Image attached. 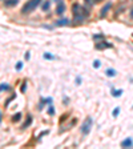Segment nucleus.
Listing matches in <instances>:
<instances>
[{
  "label": "nucleus",
  "mask_w": 133,
  "mask_h": 149,
  "mask_svg": "<svg viewBox=\"0 0 133 149\" xmlns=\"http://www.w3.org/2000/svg\"><path fill=\"white\" fill-rule=\"evenodd\" d=\"M123 92H124V91H123V89H121V88H112L111 89V93H112V96H113V97H120V96L121 95H123Z\"/></svg>",
  "instance_id": "ddd939ff"
},
{
  "label": "nucleus",
  "mask_w": 133,
  "mask_h": 149,
  "mask_svg": "<svg viewBox=\"0 0 133 149\" xmlns=\"http://www.w3.org/2000/svg\"><path fill=\"white\" fill-rule=\"evenodd\" d=\"M1 120H3V116H1V113H0V124H1Z\"/></svg>",
  "instance_id": "c756f323"
},
{
  "label": "nucleus",
  "mask_w": 133,
  "mask_h": 149,
  "mask_svg": "<svg viewBox=\"0 0 133 149\" xmlns=\"http://www.w3.org/2000/svg\"><path fill=\"white\" fill-rule=\"evenodd\" d=\"M121 148H125V149H129V148H133V139L132 137H127L121 141Z\"/></svg>",
  "instance_id": "6e6552de"
},
{
  "label": "nucleus",
  "mask_w": 133,
  "mask_h": 149,
  "mask_svg": "<svg viewBox=\"0 0 133 149\" xmlns=\"http://www.w3.org/2000/svg\"><path fill=\"white\" fill-rule=\"evenodd\" d=\"M26 91H27V80H26V81H23L21 87H20V92H21V93H24Z\"/></svg>",
  "instance_id": "5701e85b"
},
{
  "label": "nucleus",
  "mask_w": 133,
  "mask_h": 149,
  "mask_svg": "<svg viewBox=\"0 0 133 149\" xmlns=\"http://www.w3.org/2000/svg\"><path fill=\"white\" fill-rule=\"evenodd\" d=\"M43 0H28L21 8V13L23 15H28V13H32L35 10H37V7L41 6Z\"/></svg>",
  "instance_id": "f257e3e1"
},
{
  "label": "nucleus",
  "mask_w": 133,
  "mask_h": 149,
  "mask_svg": "<svg viewBox=\"0 0 133 149\" xmlns=\"http://www.w3.org/2000/svg\"><path fill=\"white\" fill-rule=\"evenodd\" d=\"M68 103H69V98H68V97H64V100H63V104H64V105H66V104H68Z\"/></svg>",
  "instance_id": "a878e982"
},
{
  "label": "nucleus",
  "mask_w": 133,
  "mask_h": 149,
  "mask_svg": "<svg viewBox=\"0 0 133 149\" xmlns=\"http://www.w3.org/2000/svg\"><path fill=\"white\" fill-rule=\"evenodd\" d=\"M43 57H44L45 60H55V59H56V56H55V55H52V53H49V52H44Z\"/></svg>",
  "instance_id": "f3484780"
},
{
  "label": "nucleus",
  "mask_w": 133,
  "mask_h": 149,
  "mask_svg": "<svg viewBox=\"0 0 133 149\" xmlns=\"http://www.w3.org/2000/svg\"><path fill=\"white\" fill-rule=\"evenodd\" d=\"M130 19H133V7H132V10H130Z\"/></svg>",
  "instance_id": "cd10ccee"
},
{
  "label": "nucleus",
  "mask_w": 133,
  "mask_h": 149,
  "mask_svg": "<svg viewBox=\"0 0 133 149\" xmlns=\"http://www.w3.org/2000/svg\"><path fill=\"white\" fill-rule=\"evenodd\" d=\"M117 75V72H116V69H113V68H107L105 69V76L107 77H114Z\"/></svg>",
  "instance_id": "4468645a"
},
{
  "label": "nucleus",
  "mask_w": 133,
  "mask_h": 149,
  "mask_svg": "<svg viewBox=\"0 0 133 149\" xmlns=\"http://www.w3.org/2000/svg\"><path fill=\"white\" fill-rule=\"evenodd\" d=\"M69 116H71V113H68V112H66V113H64L63 116H61V119H60V121H59V124H60V125H61V124H63L64 121L66 120V119L69 117Z\"/></svg>",
  "instance_id": "412c9836"
},
{
  "label": "nucleus",
  "mask_w": 133,
  "mask_h": 149,
  "mask_svg": "<svg viewBox=\"0 0 133 149\" xmlns=\"http://www.w3.org/2000/svg\"><path fill=\"white\" fill-rule=\"evenodd\" d=\"M32 121H33V117H32L31 114H27V120L23 123L21 129L24 130V129H27V128H29V127H31V124H32Z\"/></svg>",
  "instance_id": "1a4fd4ad"
},
{
  "label": "nucleus",
  "mask_w": 133,
  "mask_h": 149,
  "mask_svg": "<svg viewBox=\"0 0 133 149\" xmlns=\"http://www.w3.org/2000/svg\"><path fill=\"white\" fill-rule=\"evenodd\" d=\"M92 125H93V119L91 116L85 119L82 121V124L80 125V132H81L82 136H88L91 133V129H92Z\"/></svg>",
  "instance_id": "f03ea898"
},
{
  "label": "nucleus",
  "mask_w": 133,
  "mask_h": 149,
  "mask_svg": "<svg viewBox=\"0 0 133 149\" xmlns=\"http://www.w3.org/2000/svg\"><path fill=\"white\" fill-rule=\"evenodd\" d=\"M101 64L103 63L98 60V59H95V61H93L92 65H93V68H95V69H100V68H101Z\"/></svg>",
  "instance_id": "a211bd4d"
},
{
  "label": "nucleus",
  "mask_w": 133,
  "mask_h": 149,
  "mask_svg": "<svg viewBox=\"0 0 133 149\" xmlns=\"http://www.w3.org/2000/svg\"><path fill=\"white\" fill-rule=\"evenodd\" d=\"M24 59H26V60L28 61L29 59H31V52H29V51H27V52H26V55H24Z\"/></svg>",
  "instance_id": "393cba45"
},
{
  "label": "nucleus",
  "mask_w": 133,
  "mask_h": 149,
  "mask_svg": "<svg viewBox=\"0 0 133 149\" xmlns=\"http://www.w3.org/2000/svg\"><path fill=\"white\" fill-rule=\"evenodd\" d=\"M20 0H4V6L8 7V8H12V7H16L19 4Z\"/></svg>",
  "instance_id": "9b49d317"
},
{
  "label": "nucleus",
  "mask_w": 133,
  "mask_h": 149,
  "mask_svg": "<svg viewBox=\"0 0 133 149\" xmlns=\"http://www.w3.org/2000/svg\"><path fill=\"white\" fill-rule=\"evenodd\" d=\"M11 91V87L8 85V82H1L0 84V92H8Z\"/></svg>",
  "instance_id": "2eb2a0df"
},
{
  "label": "nucleus",
  "mask_w": 133,
  "mask_h": 149,
  "mask_svg": "<svg viewBox=\"0 0 133 149\" xmlns=\"http://www.w3.org/2000/svg\"><path fill=\"white\" fill-rule=\"evenodd\" d=\"M87 4H93V0H85Z\"/></svg>",
  "instance_id": "bb28decb"
},
{
  "label": "nucleus",
  "mask_w": 133,
  "mask_h": 149,
  "mask_svg": "<svg viewBox=\"0 0 133 149\" xmlns=\"http://www.w3.org/2000/svg\"><path fill=\"white\" fill-rule=\"evenodd\" d=\"M65 11H66V6L64 4L63 0H61V1H59V3H57L56 10H55V13H56V15H59V16H61V15H64V13H65Z\"/></svg>",
  "instance_id": "39448f33"
},
{
  "label": "nucleus",
  "mask_w": 133,
  "mask_h": 149,
  "mask_svg": "<svg viewBox=\"0 0 133 149\" xmlns=\"http://www.w3.org/2000/svg\"><path fill=\"white\" fill-rule=\"evenodd\" d=\"M23 67H24V63H23V61H17V64L15 65V69L19 72V71L23 69Z\"/></svg>",
  "instance_id": "4be33fe9"
},
{
  "label": "nucleus",
  "mask_w": 133,
  "mask_h": 149,
  "mask_svg": "<svg viewBox=\"0 0 133 149\" xmlns=\"http://www.w3.org/2000/svg\"><path fill=\"white\" fill-rule=\"evenodd\" d=\"M81 82H82V79L80 76H76V79H75V84L76 85H81Z\"/></svg>",
  "instance_id": "b1692460"
},
{
  "label": "nucleus",
  "mask_w": 133,
  "mask_h": 149,
  "mask_svg": "<svg viewBox=\"0 0 133 149\" xmlns=\"http://www.w3.org/2000/svg\"><path fill=\"white\" fill-rule=\"evenodd\" d=\"M95 48L98 49V51H104L107 48H113V44L112 43H108L107 40H100V41H95Z\"/></svg>",
  "instance_id": "7ed1b4c3"
},
{
  "label": "nucleus",
  "mask_w": 133,
  "mask_h": 149,
  "mask_svg": "<svg viewBox=\"0 0 133 149\" xmlns=\"http://www.w3.org/2000/svg\"><path fill=\"white\" fill-rule=\"evenodd\" d=\"M71 20L69 19H66V17H61V19H57L56 21L53 23V27H66V26H69L71 24Z\"/></svg>",
  "instance_id": "423d86ee"
},
{
  "label": "nucleus",
  "mask_w": 133,
  "mask_h": 149,
  "mask_svg": "<svg viewBox=\"0 0 133 149\" xmlns=\"http://www.w3.org/2000/svg\"><path fill=\"white\" fill-rule=\"evenodd\" d=\"M100 1H104V0H93V3H100Z\"/></svg>",
  "instance_id": "c85d7f7f"
},
{
  "label": "nucleus",
  "mask_w": 133,
  "mask_h": 149,
  "mask_svg": "<svg viewBox=\"0 0 133 149\" xmlns=\"http://www.w3.org/2000/svg\"><path fill=\"white\" fill-rule=\"evenodd\" d=\"M51 8V0H44L43 3H41V11L43 12H48Z\"/></svg>",
  "instance_id": "9d476101"
},
{
  "label": "nucleus",
  "mask_w": 133,
  "mask_h": 149,
  "mask_svg": "<svg viewBox=\"0 0 133 149\" xmlns=\"http://www.w3.org/2000/svg\"><path fill=\"white\" fill-rule=\"evenodd\" d=\"M120 112H121V108L120 107H116V108L112 111V116H113V117H117L118 114H120Z\"/></svg>",
  "instance_id": "aec40b11"
},
{
  "label": "nucleus",
  "mask_w": 133,
  "mask_h": 149,
  "mask_svg": "<svg viewBox=\"0 0 133 149\" xmlns=\"http://www.w3.org/2000/svg\"><path fill=\"white\" fill-rule=\"evenodd\" d=\"M112 7H113V3H112V1H107V3H105V6L103 7L101 11H100V17H101V19L107 17L108 12L112 10Z\"/></svg>",
  "instance_id": "20e7f679"
},
{
  "label": "nucleus",
  "mask_w": 133,
  "mask_h": 149,
  "mask_svg": "<svg viewBox=\"0 0 133 149\" xmlns=\"http://www.w3.org/2000/svg\"><path fill=\"white\" fill-rule=\"evenodd\" d=\"M47 113H48V116H51V117L56 114V109H55L53 103H52V104H49V105H47Z\"/></svg>",
  "instance_id": "f8f14e48"
},
{
  "label": "nucleus",
  "mask_w": 133,
  "mask_h": 149,
  "mask_svg": "<svg viewBox=\"0 0 133 149\" xmlns=\"http://www.w3.org/2000/svg\"><path fill=\"white\" fill-rule=\"evenodd\" d=\"M55 1H61V0H55Z\"/></svg>",
  "instance_id": "7c9ffc66"
},
{
  "label": "nucleus",
  "mask_w": 133,
  "mask_h": 149,
  "mask_svg": "<svg viewBox=\"0 0 133 149\" xmlns=\"http://www.w3.org/2000/svg\"><path fill=\"white\" fill-rule=\"evenodd\" d=\"M105 36L103 33H97V35H93V40L95 41H100V40H104Z\"/></svg>",
  "instance_id": "6ab92c4d"
},
{
  "label": "nucleus",
  "mask_w": 133,
  "mask_h": 149,
  "mask_svg": "<svg viewBox=\"0 0 133 149\" xmlns=\"http://www.w3.org/2000/svg\"><path fill=\"white\" fill-rule=\"evenodd\" d=\"M21 117H23V114L20 113V112H17V113H15V114L12 116L11 121H12V123H19V121L21 120Z\"/></svg>",
  "instance_id": "dca6fc26"
},
{
  "label": "nucleus",
  "mask_w": 133,
  "mask_h": 149,
  "mask_svg": "<svg viewBox=\"0 0 133 149\" xmlns=\"http://www.w3.org/2000/svg\"><path fill=\"white\" fill-rule=\"evenodd\" d=\"M52 103H53V98L52 97H41L40 103H39V111H41L45 105H49V104H52Z\"/></svg>",
  "instance_id": "0eeeda50"
},
{
  "label": "nucleus",
  "mask_w": 133,
  "mask_h": 149,
  "mask_svg": "<svg viewBox=\"0 0 133 149\" xmlns=\"http://www.w3.org/2000/svg\"><path fill=\"white\" fill-rule=\"evenodd\" d=\"M132 109H133V105H132Z\"/></svg>",
  "instance_id": "2f4dec72"
}]
</instances>
